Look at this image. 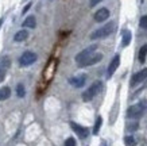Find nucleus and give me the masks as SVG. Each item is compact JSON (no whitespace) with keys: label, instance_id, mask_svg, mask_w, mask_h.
<instances>
[{"label":"nucleus","instance_id":"1","mask_svg":"<svg viewBox=\"0 0 147 146\" xmlns=\"http://www.w3.org/2000/svg\"><path fill=\"white\" fill-rule=\"evenodd\" d=\"M115 30V22H109L107 24H104L102 27L97 29V30H94L92 34H90V39H101V38H105L108 37L109 34H112V31Z\"/></svg>","mask_w":147,"mask_h":146},{"label":"nucleus","instance_id":"2","mask_svg":"<svg viewBox=\"0 0 147 146\" xmlns=\"http://www.w3.org/2000/svg\"><path fill=\"white\" fill-rule=\"evenodd\" d=\"M146 108H147L146 102H140L138 104H134V106H131L127 110V116L131 118V119H139L143 115V112L146 111Z\"/></svg>","mask_w":147,"mask_h":146},{"label":"nucleus","instance_id":"3","mask_svg":"<svg viewBox=\"0 0 147 146\" xmlns=\"http://www.w3.org/2000/svg\"><path fill=\"white\" fill-rule=\"evenodd\" d=\"M101 88H102L101 81H94L93 84L82 93V100H84V102H90L92 99H94L96 95H98V92L101 91Z\"/></svg>","mask_w":147,"mask_h":146},{"label":"nucleus","instance_id":"4","mask_svg":"<svg viewBox=\"0 0 147 146\" xmlns=\"http://www.w3.org/2000/svg\"><path fill=\"white\" fill-rule=\"evenodd\" d=\"M36 58L38 56L34 52H24L19 58V64H20V67H28L36 61Z\"/></svg>","mask_w":147,"mask_h":146},{"label":"nucleus","instance_id":"5","mask_svg":"<svg viewBox=\"0 0 147 146\" xmlns=\"http://www.w3.org/2000/svg\"><path fill=\"white\" fill-rule=\"evenodd\" d=\"M96 49H97V46H96V45H92V46H89V48L84 49L82 52H80V53H78L76 57H74L76 62H77V64H80V62H82L84 60H86L88 57H90V56H92L93 53H96V52H94Z\"/></svg>","mask_w":147,"mask_h":146},{"label":"nucleus","instance_id":"6","mask_svg":"<svg viewBox=\"0 0 147 146\" xmlns=\"http://www.w3.org/2000/svg\"><path fill=\"white\" fill-rule=\"evenodd\" d=\"M102 58V54L101 53H93L90 57H88L86 60H84L82 62L78 64V67L80 68H85V67H90V65H94V64H97L98 61H101Z\"/></svg>","mask_w":147,"mask_h":146},{"label":"nucleus","instance_id":"7","mask_svg":"<svg viewBox=\"0 0 147 146\" xmlns=\"http://www.w3.org/2000/svg\"><path fill=\"white\" fill-rule=\"evenodd\" d=\"M70 127H71V130L81 138V139H85V138L88 137V134H89L88 128L84 127V126H81V124H77L76 122H70Z\"/></svg>","mask_w":147,"mask_h":146},{"label":"nucleus","instance_id":"8","mask_svg":"<svg viewBox=\"0 0 147 146\" xmlns=\"http://www.w3.org/2000/svg\"><path fill=\"white\" fill-rule=\"evenodd\" d=\"M146 79H147V68H144V69L136 72V73L132 76V79H131V85H132V87H135V85H138V84H140V83H143Z\"/></svg>","mask_w":147,"mask_h":146},{"label":"nucleus","instance_id":"9","mask_svg":"<svg viewBox=\"0 0 147 146\" xmlns=\"http://www.w3.org/2000/svg\"><path fill=\"white\" fill-rule=\"evenodd\" d=\"M119 65H120V56L119 54H116L115 57L111 60V62H109V67H108V71H107V77L109 79V77H112V75L116 72V69L119 68Z\"/></svg>","mask_w":147,"mask_h":146},{"label":"nucleus","instance_id":"10","mask_svg":"<svg viewBox=\"0 0 147 146\" xmlns=\"http://www.w3.org/2000/svg\"><path fill=\"white\" fill-rule=\"evenodd\" d=\"M86 83V76L85 75H78V76H73L69 79V84L73 85L74 88H81L84 87Z\"/></svg>","mask_w":147,"mask_h":146},{"label":"nucleus","instance_id":"11","mask_svg":"<svg viewBox=\"0 0 147 146\" xmlns=\"http://www.w3.org/2000/svg\"><path fill=\"white\" fill-rule=\"evenodd\" d=\"M108 18H109V11H108V8H100V10H97V11L94 12V15H93V19L97 23L104 22V20H107Z\"/></svg>","mask_w":147,"mask_h":146},{"label":"nucleus","instance_id":"12","mask_svg":"<svg viewBox=\"0 0 147 146\" xmlns=\"http://www.w3.org/2000/svg\"><path fill=\"white\" fill-rule=\"evenodd\" d=\"M131 38H132V35H131V31L129 30H123V33H121V45L123 46H128L129 42H131Z\"/></svg>","mask_w":147,"mask_h":146},{"label":"nucleus","instance_id":"13","mask_svg":"<svg viewBox=\"0 0 147 146\" xmlns=\"http://www.w3.org/2000/svg\"><path fill=\"white\" fill-rule=\"evenodd\" d=\"M27 38H28V31L27 30H20L15 34L13 41H15V42H23V41H26Z\"/></svg>","mask_w":147,"mask_h":146},{"label":"nucleus","instance_id":"14","mask_svg":"<svg viewBox=\"0 0 147 146\" xmlns=\"http://www.w3.org/2000/svg\"><path fill=\"white\" fill-rule=\"evenodd\" d=\"M23 27H28V29H34L36 26V20H35V16H27L24 19V22L22 24Z\"/></svg>","mask_w":147,"mask_h":146},{"label":"nucleus","instance_id":"15","mask_svg":"<svg viewBox=\"0 0 147 146\" xmlns=\"http://www.w3.org/2000/svg\"><path fill=\"white\" fill-rule=\"evenodd\" d=\"M55 67H57V64H55L54 61H51L49 65H47V68H46V71H45V76L49 73V76L46 77L47 80H51V77H53V73L55 72Z\"/></svg>","mask_w":147,"mask_h":146},{"label":"nucleus","instance_id":"16","mask_svg":"<svg viewBox=\"0 0 147 146\" xmlns=\"http://www.w3.org/2000/svg\"><path fill=\"white\" fill-rule=\"evenodd\" d=\"M9 96H11V89L8 87L0 88V100H7Z\"/></svg>","mask_w":147,"mask_h":146},{"label":"nucleus","instance_id":"17","mask_svg":"<svg viewBox=\"0 0 147 146\" xmlns=\"http://www.w3.org/2000/svg\"><path fill=\"white\" fill-rule=\"evenodd\" d=\"M146 57H147V45H143L140 50H139V61L143 64L146 61Z\"/></svg>","mask_w":147,"mask_h":146},{"label":"nucleus","instance_id":"18","mask_svg":"<svg viewBox=\"0 0 147 146\" xmlns=\"http://www.w3.org/2000/svg\"><path fill=\"white\" fill-rule=\"evenodd\" d=\"M102 124V118L101 116H97V119H96V123H94V127H93V134L96 135V134H98V131H100V127H101Z\"/></svg>","mask_w":147,"mask_h":146},{"label":"nucleus","instance_id":"19","mask_svg":"<svg viewBox=\"0 0 147 146\" xmlns=\"http://www.w3.org/2000/svg\"><path fill=\"white\" fill-rule=\"evenodd\" d=\"M124 145L125 146H135L136 145V139H135L132 135H127L124 138Z\"/></svg>","mask_w":147,"mask_h":146},{"label":"nucleus","instance_id":"20","mask_svg":"<svg viewBox=\"0 0 147 146\" xmlns=\"http://www.w3.org/2000/svg\"><path fill=\"white\" fill-rule=\"evenodd\" d=\"M16 95H18L19 97H23L24 95H26V89H24L23 84H18V85H16Z\"/></svg>","mask_w":147,"mask_h":146},{"label":"nucleus","instance_id":"21","mask_svg":"<svg viewBox=\"0 0 147 146\" xmlns=\"http://www.w3.org/2000/svg\"><path fill=\"white\" fill-rule=\"evenodd\" d=\"M0 67L4 68V69H8L9 68V57H3L1 60H0Z\"/></svg>","mask_w":147,"mask_h":146},{"label":"nucleus","instance_id":"22","mask_svg":"<svg viewBox=\"0 0 147 146\" xmlns=\"http://www.w3.org/2000/svg\"><path fill=\"white\" fill-rule=\"evenodd\" d=\"M139 26L142 27V29H144V30H147V15H143L142 18H140V20H139Z\"/></svg>","mask_w":147,"mask_h":146},{"label":"nucleus","instance_id":"23","mask_svg":"<svg viewBox=\"0 0 147 146\" xmlns=\"http://www.w3.org/2000/svg\"><path fill=\"white\" fill-rule=\"evenodd\" d=\"M127 130H128V131H135V130H138V122H134V123H131V124H127Z\"/></svg>","mask_w":147,"mask_h":146},{"label":"nucleus","instance_id":"24","mask_svg":"<svg viewBox=\"0 0 147 146\" xmlns=\"http://www.w3.org/2000/svg\"><path fill=\"white\" fill-rule=\"evenodd\" d=\"M65 146H76V139L74 138H67L65 141Z\"/></svg>","mask_w":147,"mask_h":146},{"label":"nucleus","instance_id":"25","mask_svg":"<svg viewBox=\"0 0 147 146\" xmlns=\"http://www.w3.org/2000/svg\"><path fill=\"white\" fill-rule=\"evenodd\" d=\"M5 71H7V69H4V68L0 67V83L5 79Z\"/></svg>","mask_w":147,"mask_h":146},{"label":"nucleus","instance_id":"26","mask_svg":"<svg viewBox=\"0 0 147 146\" xmlns=\"http://www.w3.org/2000/svg\"><path fill=\"white\" fill-rule=\"evenodd\" d=\"M101 1H102V0H90L89 5H90V7H94V5H97L98 3H101Z\"/></svg>","mask_w":147,"mask_h":146},{"label":"nucleus","instance_id":"27","mask_svg":"<svg viewBox=\"0 0 147 146\" xmlns=\"http://www.w3.org/2000/svg\"><path fill=\"white\" fill-rule=\"evenodd\" d=\"M30 7H31V3H28V4H27L26 7H24V8H23V14H26L27 11H28V10H30Z\"/></svg>","mask_w":147,"mask_h":146},{"label":"nucleus","instance_id":"28","mask_svg":"<svg viewBox=\"0 0 147 146\" xmlns=\"http://www.w3.org/2000/svg\"><path fill=\"white\" fill-rule=\"evenodd\" d=\"M1 23H3V19H0V26H1Z\"/></svg>","mask_w":147,"mask_h":146}]
</instances>
